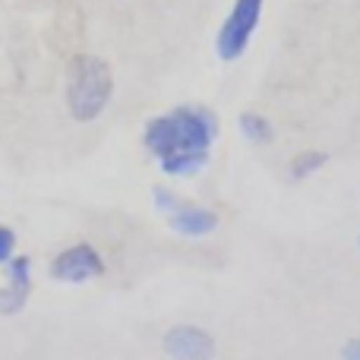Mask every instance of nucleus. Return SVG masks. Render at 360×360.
<instances>
[{
	"instance_id": "obj_10",
	"label": "nucleus",
	"mask_w": 360,
	"mask_h": 360,
	"mask_svg": "<svg viewBox=\"0 0 360 360\" xmlns=\"http://www.w3.org/2000/svg\"><path fill=\"white\" fill-rule=\"evenodd\" d=\"M13 250H16V234H13L6 224H0V266L13 256Z\"/></svg>"
},
{
	"instance_id": "obj_8",
	"label": "nucleus",
	"mask_w": 360,
	"mask_h": 360,
	"mask_svg": "<svg viewBox=\"0 0 360 360\" xmlns=\"http://www.w3.org/2000/svg\"><path fill=\"white\" fill-rule=\"evenodd\" d=\"M240 133H243V136H247L253 146H269V143L275 139L272 124H269L262 114H256V111L240 114Z\"/></svg>"
},
{
	"instance_id": "obj_1",
	"label": "nucleus",
	"mask_w": 360,
	"mask_h": 360,
	"mask_svg": "<svg viewBox=\"0 0 360 360\" xmlns=\"http://www.w3.org/2000/svg\"><path fill=\"white\" fill-rule=\"evenodd\" d=\"M218 139V117L202 105H180L146 124L143 143L158 158L165 174L193 177L209 165V149Z\"/></svg>"
},
{
	"instance_id": "obj_4",
	"label": "nucleus",
	"mask_w": 360,
	"mask_h": 360,
	"mask_svg": "<svg viewBox=\"0 0 360 360\" xmlns=\"http://www.w3.org/2000/svg\"><path fill=\"white\" fill-rule=\"evenodd\" d=\"M262 4L266 0H234L228 19L221 22V32L215 38V51L221 60H237L247 51L250 38H253L256 25L262 16Z\"/></svg>"
},
{
	"instance_id": "obj_3",
	"label": "nucleus",
	"mask_w": 360,
	"mask_h": 360,
	"mask_svg": "<svg viewBox=\"0 0 360 360\" xmlns=\"http://www.w3.org/2000/svg\"><path fill=\"white\" fill-rule=\"evenodd\" d=\"M152 196H155V205H158V212L165 215V221H168L177 234H184V237H205V234H212V231L218 228V215H215V212L205 209V205L190 202V199H184V196H177L174 190L155 186V190H152Z\"/></svg>"
},
{
	"instance_id": "obj_7",
	"label": "nucleus",
	"mask_w": 360,
	"mask_h": 360,
	"mask_svg": "<svg viewBox=\"0 0 360 360\" xmlns=\"http://www.w3.org/2000/svg\"><path fill=\"white\" fill-rule=\"evenodd\" d=\"M6 266V288H0V313L16 316L32 294V262L29 256H10Z\"/></svg>"
},
{
	"instance_id": "obj_5",
	"label": "nucleus",
	"mask_w": 360,
	"mask_h": 360,
	"mask_svg": "<svg viewBox=\"0 0 360 360\" xmlns=\"http://www.w3.org/2000/svg\"><path fill=\"white\" fill-rule=\"evenodd\" d=\"M105 275V259L92 243H73V247L60 250L51 262V278L63 281V285H82Z\"/></svg>"
},
{
	"instance_id": "obj_9",
	"label": "nucleus",
	"mask_w": 360,
	"mask_h": 360,
	"mask_svg": "<svg viewBox=\"0 0 360 360\" xmlns=\"http://www.w3.org/2000/svg\"><path fill=\"white\" fill-rule=\"evenodd\" d=\"M326 162H329L326 152H300V155L291 162V180H304V177L316 174Z\"/></svg>"
},
{
	"instance_id": "obj_11",
	"label": "nucleus",
	"mask_w": 360,
	"mask_h": 360,
	"mask_svg": "<svg viewBox=\"0 0 360 360\" xmlns=\"http://www.w3.org/2000/svg\"><path fill=\"white\" fill-rule=\"evenodd\" d=\"M342 360H360V338H351L342 348Z\"/></svg>"
},
{
	"instance_id": "obj_6",
	"label": "nucleus",
	"mask_w": 360,
	"mask_h": 360,
	"mask_svg": "<svg viewBox=\"0 0 360 360\" xmlns=\"http://www.w3.org/2000/svg\"><path fill=\"white\" fill-rule=\"evenodd\" d=\"M162 345L168 351V357H174V360H212L215 357V338L202 326L180 323L174 329L165 332Z\"/></svg>"
},
{
	"instance_id": "obj_2",
	"label": "nucleus",
	"mask_w": 360,
	"mask_h": 360,
	"mask_svg": "<svg viewBox=\"0 0 360 360\" xmlns=\"http://www.w3.org/2000/svg\"><path fill=\"white\" fill-rule=\"evenodd\" d=\"M114 92V76L101 57L76 54L67 67V108L73 120L89 124L108 108Z\"/></svg>"
}]
</instances>
